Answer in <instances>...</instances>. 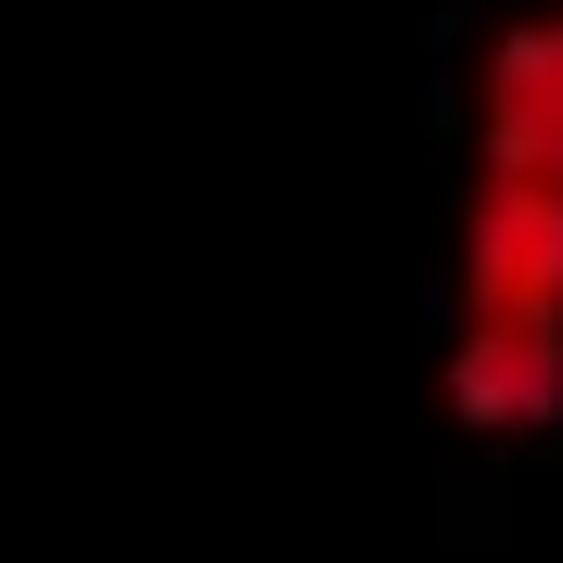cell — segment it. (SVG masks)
<instances>
[{
	"label": "cell",
	"instance_id": "6da1fadb",
	"mask_svg": "<svg viewBox=\"0 0 563 563\" xmlns=\"http://www.w3.org/2000/svg\"><path fill=\"white\" fill-rule=\"evenodd\" d=\"M449 397L487 435H526L563 410V154H538V141H487V167H474Z\"/></svg>",
	"mask_w": 563,
	"mask_h": 563
},
{
	"label": "cell",
	"instance_id": "7a4b0ae2",
	"mask_svg": "<svg viewBox=\"0 0 563 563\" xmlns=\"http://www.w3.org/2000/svg\"><path fill=\"white\" fill-rule=\"evenodd\" d=\"M487 141H538V154H563V0L526 13V26L487 52Z\"/></svg>",
	"mask_w": 563,
	"mask_h": 563
}]
</instances>
